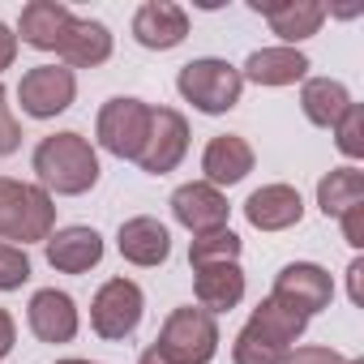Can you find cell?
<instances>
[{
	"label": "cell",
	"instance_id": "cell-1",
	"mask_svg": "<svg viewBox=\"0 0 364 364\" xmlns=\"http://www.w3.org/2000/svg\"><path fill=\"white\" fill-rule=\"evenodd\" d=\"M35 176H39V189L43 193H60V198H82L99 185V154L95 146L65 129V133H48L35 146Z\"/></svg>",
	"mask_w": 364,
	"mask_h": 364
},
{
	"label": "cell",
	"instance_id": "cell-2",
	"mask_svg": "<svg viewBox=\"0 0 364 364\" xmlns=\"http://www.w3.org/2000/svg\"><path fill=\"white\" fill-rule=\"evenodd\" d=\"M56 228V206H52V193H43L39 185H26V180H14V176H0V240H22L26 245H39L48 240Z\"/></svg>",
	"mask_w": 364,
	"mask_h": 364
},
{
	"label": "cell",
	"instance_id": "cell-3",
	"mask_svg": "<svg viewBox=\"0 0 364 364\" xmlns=\"http://www.w3.org/2000/svg\"><path fill=\"white\" fill-rule=\"evenodd\" d=\"M176 90L185 95V103H193L202 116H223L240 103V90H245V77L236 65L219 60V56H198L180 69L176 77Z\"/></svg>",
	"mask_w": 364,
	"mask_h": 364
},
{
	"label": "cell",
	"instance_id": "cell-4",
	"mask_svg": "<svg viewBox=\"0 0 364 364\" xmlns=\"http://www.w3.org/2000/svg\"><path fill=\"white\" fill-rule=\"evenodd\" d=\"M154 347L176 364H210L219 355V326L206 309H193V304L171 309Z\"/></svg>",
	"mask_w": 364,
	"mask_h": 364
},
{
	"label": "cell",
	"instance_id": "cell-5",
	"mask_svg": "<svg viewBox=\"0 0 364 364\" xmlns=\"http://www.w3.org/2000/svg\"><path fill=\"white\" fill-rule=\"evenodd\" d=\"M146 133H150V103L133 99V95H116L99 107V120H95V137L107 154L116 159H137L141 146H146Z\"/></svg>",
	"mask_w": 364,
	"mask_h": 364
},
{
	"label": "cell",
	"instance_id": "cell-6",
	"mask_svg": "<svg viewBox=\"0 0 364 364\" xmlns=\"http://www.w3.org/2000/svg\"><path fill=\"white\" fill-rule=\"evenodd\" d=\"M141 313H146V296L133 279H107L90 300V326L107 343H124L141 326Z\"/></svg>",
	"mask_w": 364,
	"mask_h": 364
},
{
	"label": "cell",
	"instance_id": "cell-7",
	"mask_svg": "<svg viewBox=\"0 0 364 364\" xmlns=\"http://www.w3.org/2000/svg\"><path fill=\"white\" fill-rule=\"evenodd\" d=\"M73 99H77V77L65 65H35L18 82V103L31 120H52L69 112Z\"/></svg>",
	"mask_w": 364,
	"mask_h": 364
},
{
	"label": "cell",
	"instance_id": "cell-8",
	"mask_svg": "<svg viewBox=\"0 0 364 364\" xmlns=\"http://www.w3.org/2000/svg\"><path fill=\"white\" fill-rule=\"evenodd\" d=\"M185 154H189V120L176 107H150V133H146V146L137 154L141 171L167 176L180 167Z\"/></svg>",
	"mask_w": 364,
	"mask_h": 364
},
{
	"label": "cell",
	"instance_id": "cell-9",
	"mask_svg": "<svg viewBox=\"0 0 364 364\" xmlns=\"http://www.w3.org/2000/svg\"><path fill=\"white\" fill-rule=\"evenodd\" d=\"M270 296L283 300L287 309L313 317V313L330 309V300H334V279H330V270H321L317 262H291V266H283V270L274 274V291H270Z\"/></svg>",
	"mask_w": 364,
	"mask_h": 364
},
{
	"label": "cell",
	"instance_id": "cell-10",
	"mask_svg": "<svg viewBox=\"0 0 364 364\" xmlns=\"http://www.w3.org/2000/svg\"><path fill=\"white\" fill-rule=\"evenodd\" d=\"M249 9L270 22V35H279L283 48H296V43L313 39L326 22L321 0H249Z\"/></svg>",
	"mask_w": 364,
	"mask_h": 364
},
{
	"label": "cell",
	"instance_id": "cell-11",
	"mask_svg": "<svg viewBox=\"0 0 364 364\" xmlns=\"http://www.w3.org/2000/svg\"><path fill=\"white\" fill-rule=\"evenodd\" d=\"M228 198L215 189V185H206V180H189V185H180L176 193H171V215H176V223L180 228H189L193 236H206V232H219V228H228Z\"/></svg>",
	"mask_w": 364,
	"mask_h": 364
},
{
	"label": "cell",
	"instance_id": "cell-12",
	"mask_svg": "<svg viewBox=\"0 0 364 364\" xmlns=\"http://www.w3.org/2000/svg\"><path fill=\"white\" fill-rule=\"evenodd\" d=\"M133 39L150 52H171L189 39V14L176 0H146L133 14Z\"/></svg>",
	"mask_w": 364,
	"mask_h": 364
},
{
	"label": "cell",
	"instance_id": "cell-13",
	"mask_svg": "<svg viewBox=\"0 0 364 364\" xmlns=\"http://www.w3.org/2000/svg\"><path fill=\"white\" fill-rule=\"evenodd\" d=\"M26 321H31V334L39 343H73V334H77V304H73L69 291L43 287V291L31 296Z\"/></svg>",
	"mask_w": 364,
	"mask_h": 364
},
{
	"label": "cell",
	"instance_id": "cell-14",
	"mask_svg": "<svg viewBox=\"0 0 364 364\" xmlns=\"http://www.w3.org/2000/svg\"><path fill=\"white\" fill-rule=\"evenodd\" d=\"M48 266L60 274H86L103 262V236L95 228H60L43 240Z\"/></svg>",
	"mask_w": 364,
	"mask_h": 364
},
{
	"label": "cell",
	"instance_id": "cell-15",
	"mask_svg": "<svg viewBox=\"0 0 364 364\" xmlns=\"http://www.w3.org/2000/svg\"><path fill=\"white\" fill-rule=\"evenodd\" d=\"M253 146L240 137V133H219V137H210L206 141V150H202V171H206V185H215V189H232V185H240V180L253 171Z\"/></svg>",
	"mask_w": 364,
	"mask_h": 364
},
{
	"label": "cell",
	"instance_id": "cell-16",
	"mask_svg": "<svg viewBox=\"0 0 364 364\" xmlns=\"http://www.w3.org/2000/svg\"><path fill=\"white\" fill-rule=\"evenodd\" d=\"M245 219L257 232H287L304 219V202L291 185H262L245 202Z\"/></svg>",
	"mask_w": 364,
	"mask_h": 364
},
{
	"label": "cell",
	"instance_id": "cell-17",
	"mask_svg": "<svg viewBox=\"0 0 364 364\" xmlns=\"http://www.w3.org/2000/svg\"><path fill=\"white\" fill-rule=\"evenodd\" d=\"M116 249H120L124 262L150 270V266H163V262L171 257V232H167L159 219L137 215V219L120 223V232H116Z\"/></svg>",
	"mask_w": 364,
	"mask_h": 364
},
{
	"label": "cell",
	"instance_id": "cell-18",
	"mask_svg": "<svg viewBox=\"0 0 364 364\" xmlns=\"http://www.w3.org/2000/svg\"><path fill=\"white\" fill-rule=\"evenodd\" d=\"M193 296H198V309H206L210 317L236 309L245 300V270H240V262L198 266L193 270Z\"/></svg>",
	"mask_w": 364,
	"mask_h": 364
},
{
	"label": "cell",
	"instance_id": "cell-19",
	"mask_svg": "<svg viewBox=\"0 0 364 364\" xmlns=\"http://www.w3.org/2000/svg\"><path fill=\"white\" fill-rule=\"evenodd\" d=\"M69 22H73V9L60 5V0H31L22 9V18H18V35L35 52H56Z\"/></svg>",
	"mask_w": 364,
	"mask_h": 364
},
{
	"label": "cell",
	"instance_id": "cell-20",
	"mask_svg": "<svg viewBox=\"0 0 364 364\" xmlns=\"http://www.w3.org/2000/svg\"><path fill=\"white\" fill-rule=\"evenodd\" d=\"M56 56L65 60V69H95L112 56V31L95 18H73Z\"/></svg>",
	"mask_w": 364,
	"mask_h": 364
},
{
	"label": "cell",
	"instance_id": "cell-21",
	"mask_svg": "<svg viewBox=\"0 0 364 364\" xmlns=\"http://www.w3.org/2000/svg\"><path fill=\"white\" fill-rule=\"evenodd\" d=\"M309 69L313 65H309V56L300 48H257L245 60L240 77H249L257 86H296V82L309 77Z\"/></svg>",
	"mask_w": 364,
	"mask_h": 364
},
{
	"label": "cell",
	"instance_id": "cell-22",
	"mask_svg": "<svg viewBox=\"0 0 364 364\" xmlns=\"http://www.w3.org/2000/svg\"><path fill=\"white\" fill-rule=\"evenodd\" d=\"M245 330H253L257 338H266V343H270V347H279V351H291V347H296V338L309 330V317H304V313H296V309H287L283 300L266 296V300L249 313Z\"/></svg>",
	"mask_w": 364,
	"mask_h": 364
},
{
	"label": "cell",
	"instance_id": "cell-23",
	"mask_svg": "<svg viewBox=\"0 0 364 364\" xmlns=\"http://www.w3.org/2000/svg\"><path fill=\"white\" fill-rule=\"evenodd\" d=\"M351 90L334 77H304V90H300V112L309 124L317 129H334L343 120V112L351 107Z\"/></svg>",
	"mask_w": 364,
	"mask_h": 364
},
{
	"label": "cell",
	"instance_id": "cell-24",
	"mask_svg": "<svg viewBox=\"0 0 364 364\" xmlns=\"http://www.w3.org/2000/svg\"><path fill=\"white\" fill-rule=\"evenodd\" d=\"M317 206L326 219L347 215L351 206H364V171L360 167H334L317 180Z\"/></svg>",
	"mask_w": 364,
	"mask_h": 364
},
{
	"label": "cell",
	"instance_id": "cell-25",
	"mask_svg": "<svg viewBox=\"0 0 364 364\" xmlns=\"http://www.w3.org/2000/svg\"><path fill=\"white\" fill-rule=\"evenodd\" d=\"M215 262H240V236L232 228H219V232H206V236H193L189 240V266H215Z\"/></svg>",
	"mask_w": 364,
	"mask_h": 364
},
{
	"label": "cell",
	"instance_id": "cell-26",
	"mask_svg": "<svg viewBox=\"0 0 364 364\" xmlns=\"http://www.w3.org/2000/svg\"><path fill=\"white\" fill-rule=\"evenodd\" d=\"M291 351H279L270 347L266 338H257L253 330H240L236 343H232V364H283Z\"/></svg>",
	"mask_w": 364,
	"mask_h": 364
},
{
	"label": "cell",
	"instance_id": "cell-27",
	"mask_svg": "<svg viewBox=\"0 0 364 364\" xmlns=\"http://www.w3.org/2000/svg\"><path fill=\"white\" fill-rule=\"evenodd\" d=\"M26 279H31V257H26V249L0 240V291H18Z\"/></svg>",
	"mask_w": 364,
	"mask_h": 364
},
{
	"label": "cell",
	"instance_id": "cell-28",
	"mask_svg": "<svg viewBox=\"0 0 364 364\" xmlns=\"http://www.w3.org/2000/svg\"><path fill=\"white\" fill-rule=\"evenodd\" d=\"M334 141H338V150L347 159H360L364 154V112H360V103H351L343 112V120L334 124Z\"/></svg>",
	"mask_w": 364,
	"mask_h": 364
},
{
	"label": "cell",
	"instance_id": "cell-29",
	"mask_svg": "<svg viewBox=\"0 0 364 364\" xmlns=\"http://www.w3.org/2000/svg\"><path fill=\"white\" fill-rule=\"evenodd\" d=\"M22 146V124L14 120L9 103H5V90H0V154H14Z\"/></svg>",
	"mask_w": 364,
	"mask_h": 364
},
{
	"label": "cell",
	"instance_id": "cell-30",
	"mask_svg": "<svg viewBox=\"0 0 364 364\" xmlns=\"http://www.w3.org/2000/svg\"><path fill=\"white\" fill-rule=\"evenodd\" d=\"M283 364H347V355H338L334 347H291Z\"/></svg>",
	"mask_w": 364,
	"mask_h": 364
},
{
	"label": "cell",
	"instance_id": "cell-31",
	"mask_svg": "<svg viewBox=\"0 0 364 364\" xmlns=\"http://www.w3.org/2000/svg\"><path fill=\"white\" fill-rule=\"evenodd\" d=\"M338 223H343L347 245H351V249H364V206H351L347 215H338Z\"/></svg>",
	"mask_w": 364,
	"mask_h": 364
},
{
	"label": "cell",
	"instance_id": "cell-32",
	"mask_svg": "<svg viewBox=\"0 0 364 364\" xmlns=\"http://www.w3.org/2000/svg\"><path fill=\"white\" fill-rule=\"evenodd\" d=\"M14 343H18V326H14L9 309H0V360L14 351Z\"/></svg>",
	"mask_w": 364,
	"mask_h": 364
},
{
	"label": "cell",
	"instance_id": "cell-33",
	"mask_svg": "<svg viewBox=\"0 0 364 364\" xmlns=\"http://www.w3.org/2000/svg\"><path fill=\"white\" fill-rule=\"evenodd\" d=\"M14 56H18V35H14L5 22H0V73L14 65Z\"/></svg>",
	"mask_w": 364,
	"mask_h": 364
},
{
	"label": "cell",
	"instance_id": "cell-34",
	"mask_svg": "<svg viewBox=\"0 0 364 364\" xmlns=\"http://www.w3.org/2000/svg\"><path fill=\"white\" fill-rule=\"evenodd\" d=\"M360 274H364V262L355 257V262L347 266V291H351V304H360V300H364V291H360Z\"/></svg>",
	"mask_w": 364,
	"mask_h": 364
},
{
	"label": "cell",
	"instance_id": "cell-35",
	"mask_svg": "<svg viewBox=\"0 0 364 364\" xmlns=\"http://www.w3.org/2000/svg\"><path fill=\"white\" fill-rule=\"evenodd\" d=\"M137 364H176V360H167V355H163V351H159V347H146V351H141V360H137Z\"/></svg>",
	"mask_w": 364,
	"mask_h": 364
},
{
	"label": "cell",
	"instance_id": "cell-36",
	"mask_svg": "<svg viewBox=\"0 0 364 364\" xmlns=\"http://www.w3.org/2000/svg\"><path fill=\"white\" fill-rule=\"evenodd\" d=\"M56 364H99V360H77V355H69V360H56Z\"/></svg>",
	"mask_w": 364,
	"mask_h": 364
},
{
	"label": "cell",
	"instance_id": "cell-37",
	"mask_svg": "<svg viewBox=\"0 0 364 364\" xmlns=\"http://www.w3.org/2000/svg\"><path fill=\"white\" fill-rule=\"evenodd\" d=\"M347 364H364V360H347Z\"/></svg>",
	"mask_w": 364,
	"mask_h": 364
}]
</instances>
